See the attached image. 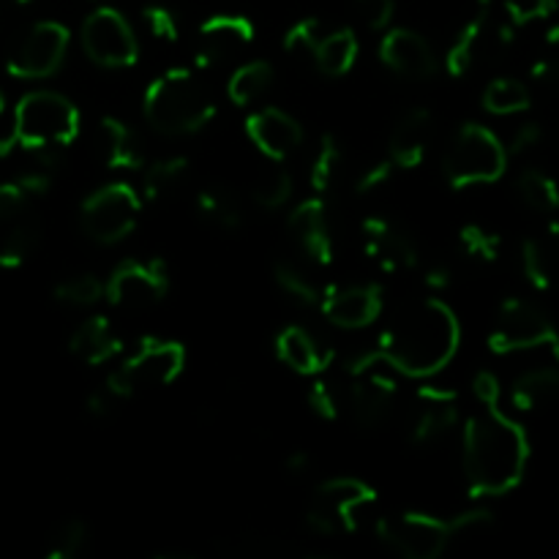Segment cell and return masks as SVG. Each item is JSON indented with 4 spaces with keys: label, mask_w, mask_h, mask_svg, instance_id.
<instances>
[{
    "label": "cell",
    "mask_w": 559,
    "mask_h": 559,
    "mask_svg": "<svg viewBox=\"0 0 559 559\" xmlns=\"http://www.w3.org/2000/svg\"><path fill=\"white\" fill-rule=\"evenodd\" d=\"M38 243L33 197L16 183H0V267H16Z\"/></svg>",
    "instance_id": "9a60e30c"
},
{
    "label": "cell",
    "mask_w": 559,
    "mask_h": 559,
    "mask_svg": "<svg viewBox=\"0 0 559 559\" xmlns=\"http://www.w3.org/2000/svg\"><path fill=\"white\" fill-rule=\"evenodd\" d=\"M459 424L456 391L442 385H424L415 393L409 413V440L415 445H435Z\"/></svg>",
    "instance_id": "44dd1931"
},
{
    "label": "cell",
    "mask_w": 559,
    "mask_h": 559,
    "mask_svg": "<svg viewBox=\"0 0 559 559\" xmlns=\"http://www.w3.org/2000/svg\"><path fill=\"white\" fill-rule=\"evenodd\" d=\"M358 52H360L358 36L344 27V31L322 33L311 60H314V66L325 76H344L349 69H353L355 60H358Z\"/></svg>",
    "instance_id": "d6a6232c"
},
{
    "label": "cell",
    "mask_w": 559,
    "mask_h": 559,
    "mask_svg": "<svg viewBox=\"0 0 559 559\" xmlns=\"http://www.w3.org/2000/svg\"><path fill=\"white\" fill-rule=\"evenodd\" d=\"M424 282H426V287H429V289H437V293H440V289H448V287H451L453 278H451V271H448V267L435 265V267H431L429 273H426Z\"/></svg>",
    "instance_id": "db71d44e"
},
{
    "label": "cell",
    "mask_w": 559,
    "mask_h": 559,
    "mask_svg": "<svg viewBox=\"0 0 559 559\" xmlns=\"http://www.w3.org/2000/svg\"><path fill=\"white\" fill-rule=\"evenodd\" d=\"M3 109H5V102H3V93H0V115H3Z\"/></svg>",
    "instance_id": "91938a15"
},
{
    "label": "cell",
    "mask_w": 559,
    "mask_h": 559,
    "mask_svg": "<svg viewBox=\"0 0 559 559\" xmlns=\"http://www.w3.org/2000/svg\"><path fill=\"white\" fill-rule=\"evenodd\" d=\"M459 344L462 325L456 311L445 300L424 298L393 317L371 349V358L404 377L429 380L456 358Z\"/></svg>",
    "instance_id": "6da1fadb"
},
{
    "label": "cell",
    "mask_w": 559,
    "mask_h": 559,
    "mask_svg": "<svg viewBox=\"0 0 559 559\" xmlns=\"http://www.w3.org/2000/svg\"><path fill=\"white\" fill-rule=\"evenodd\" d=\"M257 205L262 211H276V207H284L293 197V175L284 167H271L267 173H262L257 178L254 191H251Z\"/></svg>",
    "instance_id": "b9f144b4"
},
{
    "label": "cell",
    "mask_w": 559,
    "mask_h": 559,
    "mask_svg": "<svg viewBox=\"0 0 559 559\" xmlns=\"http://www.w3.org/2000/svg\"><path fill=\"white\" fill-rule=\"evenodd\" d=\"M80 41L87 58L104 69H126L140 58V41L134 27L112 5H98L85 16L80 27Z\"/></svg>",
    "instance_id": "30bf717a"
},
{
    "label": "cell",
    "mask_w": 559,
    "mask_h": 559,
    "mask_svg": "<svg viewBox=\"0 0 559 559\" xmlns=\"http://www.w3.org/2000/svg\"><path fill=\"white\" fill-rule=\"evenodd\" d=\"M473 393L484 407H500V396H502L500 377L491 374V371H478L473 380Z\"/></svg>",
    "instance_id": "816d5d0a"
},
{
    "label": "cell",
    "mask_w": 559,
    "mask_h": 559,
    "mask_svg": "<svg viewBox=\"0 0 559 559\" xmlns=\"http://www.w3.org/2000/svg\"><path fill=\"white\" fill-rule=\"evenodd\" d=\"M557 336V325L533 300L508 298L497 311L495 328L489 333V347L497 355L522 353V349L549 347Z\"/></svg>",
    "instance_id": "8fae6325"
},
{
    "label": "cell",
    "mask_w": 559,
    "mask_h": 559,
    "mask_svg": "<svg viewBox=\"0 0 559 559\" xmlns=\"http://www.w3.org/2000/svg\"><path fill=\"white\" fill-rule=\"evenodd\" d=\"M530 102L533 98H530L527 85L513 80V76H497L484 91V109L489 115H500V118L524 112V109H530Z\"/></svg>",
    "instance_id": "74e56055"
},
{
    "label": "cell",
    "mask_w": 559,
    "mask_h": 559,
    "mask_svg": "<svg viewBox=\"0 0 559 559\" xmlns=\"http://www.w3.org/2000/svg\"><path fill=\"white\" fill-rule=\"evenodd\" d=\"M508 147L500 136L480 123L459 126L442 153V173L453 189L495 183L506 175Z\"/></svg>",
    "instance_id": "5b68a950"
},
{
    "label": "cell",
    "mask_w": 559,
    "mask_h": 559,
    "mask_svg": "<svg viewBox=\"0 0 559 559\" xmlns=\"http://www.w3.org/2000/svg\"><path fill=\"white\" fill-rule=\"evenodd\" d=\"M549 347H551V353H555V358H557V364H559V328H557V336H555V342H551Z\"/></svg>",
    "instance_id": "6f0895ef"
},
{
    "label": "cell",
    "mask_w": 559,
    "mask_h": 559,
    "mask_svg": "<svg viewBox=\"0 0 559 559\" xmlns=\"http://www.w3.org/2000/svg\"><path fill=\"white\" fill-rule=\"evenodd\" d=\"M516 194L535 213L551 216L559 211V183L544 169H524L516 180Z\"/></svg>",
    "instance_id": "8d00e7d4"
},
{
    "label": "cell",
    "mask_w": 559,
    "mask_h": 559,
    "mask_svg": "<svg viewBox=\"0 0 559 559\" xmlns=\"http://www.w3.org/2000/svg\"><path fill=\"white\" fill-rule=\"evenodd\" d=\"M435 136V115L426 107L407 109L388 136V158L396 169H415L424 164Z\"/></svg>",
    "instance_id": "cb8c5ba5"
},
{
    "label": "cell",
    "mask_w": 559,
    "mask_h": 559,
    "mask_svg": "<svg viewBox=\"0 0 559 559\" xmlns=\"http://www.w3.org/2000/svg\"><path fill=\"white\" fill-rule=\"evenodd\" d=\"M69 349L85 366L109 364L120 353V338L107 317H87L74 328L69 338Z\"/></svg>",
    "instance_id": "83f0119b"
},
{
    "label": "cell",
    "mask_w": 559,
    "mask_h": 559,
    "mask_svg": "<svg viewBox=\"0 0 559 559\" xmlns=\"http://www.w3.org/2000/svg\"><path fill=\"white\" fill-rule=\"evenodd\" d=\"M91 530L82 519H63L47 540V559H76L85 555Z\"/></svg>",
    "instance_id": "f35d334b"
},
{
    "label": "cell",
    "mask_w": 559,
    "mask_h": 559,
    "mask_svg": "<svg viewBox=\"0 0 559 559\" xmlns=\"http://www.w3.org/2000/svg\"><path fill=\"white\" fill-rule=\"evenodd\" d=\"M16 5H31V3H36V0H14Z\"/></svg>",
    "instance_id": "680465c9"
},
{
    "label": "cell",
    "mask_w": 559,
    "mask_h": 559,
    "mask_svg": "<svg viewBox=\"0 0 559 559\" xmlns=\"http://www.w3.org/2000/svg\"><path fill=\"white\" fill-rule=\"evenodd\" d=\"M309 456H306V451H295L293 456L287 459V473L289 475H306L309 473Z\"/></svg>",
    "instance_id": "11a10c76"
},
{
    "label": "cell",
    "mask_w": 559,
    "mask_h": 559,
    "mask_svg": "<svg viewBox=\"0 0 559 559\" xmlns=\"http://www.w3.org/2000/svg\"><path fill=\"white\" fill-rule=\"evenodd\" d=\"M216 115V98L191 69H169L145 91V118L158 134L189 136Z\"/></svg>",
    "instance_id": "3957f363"
},
{
    "label": "cell",
    "mask_w": 559,
    "mask_h": 559,
    "mask_svg": "<svg viewBox=\"0 0 559 559\" xmlns=\"http://www.w3.org/2000/svg\"><path fill=\"white\" fill-rule=\"evenodd\" d=\"M169 293V273L162 260H126L104 284V298L123 311H145Z\"/></svg>",
    "instance_id": "5bb4252c"
},
{
    "label": "cell",
    "mask_w": 559,
    "mask_h": 559,
    "mask_svg": "<svg viewBox=\"0 0 559 559\" xmlns=\"http://www.w3.org/2000/svg\"><path fill=\"white\" fill-rule=\"evenodd\" d=\"M374 366L377 358H371V353L349 364V371L355 377L353 388H349V409L364 429H377L385 424L399 399L396 380L377 371Z\"/></svg>",
    "instance_id": "2e32d148"
},
{
    "label": "cell",
    "mask_w": 559,
    "mask_h": 559,
    "mask_svg": "<svg viewBox=\"0 0 559 559\" xmlns=\"http://www.w3.org/2000/svg\"><path fill=\"white\" fill-rule=\"evenodd\" d=\"M459 249L475 265H495L500 260L502 240L500 235L491 233V229H484L480 224H467L459 233Z\"/></svg>",
    "instance_id": "ab89813d"
},
{
    "label": "cell",
    "mask_w": 559,
    "mask_h": 559,
    "mask_svg": "<svg viewBox=\"0 0 559 559\" xmlns=\"http://www.w3.org/2000/svg\"><path fill=\"white\" fill-rule=\"evenodd\" d=\"M322 38V22L317 16H306V20H298L284 36V52L293 55L298 60H311L317 44Z\"/></svg>",
    "instance_id": "7bdbcfd3"
},
{
    "label": "cell",
    "mask_w": 559,
    "mask_h": 559,
    "mask_svg": "<svg viewBox=\"0 0 559 559\" xmlns=\"http://www.w3.org/2000/svg\"><path fill=\"white\" fill-rule=\"evenodd\" d=\"M557 0H506V22L513 27L533 25V22L549 20L557 11Z\"/></svg>",
    "instance_id": "f6af8a7d"
},
{
    "label": "cell",
    "mask_w": 559,
    "mask_h": 559,
    "mask_svg": "<svg viewBox=\"0 0 559 559\" xmlns=\"http://www.w3.org/2000/svg\"><path fill=\"white\" fill-rule=\"evenodd\" d=\"M513 31L516 27L508 25V22L495 20V9H491V0H478L473 16L467 20V25L459 31L456 41L451 44L445 55V69L453 76H467L486 55H491L497 49L513 41Z\"/></svg>",
    "instance_id": "4fadbf2b"
},
{
    "label": "cell",
    "mask_w": 559,
    "mask_h": 559,
    "mask_svg": "<svg viewBox=\"0 0 559 559\" xmlns=\"http://www.w3.org/2000/svg\"><path fill=\"white\" fill-rule=\"evenodd\" d=\"M364 249L382 273H407L418 265V243L407 229L388 216L366 218Z\"/></svg>",
    "instance_id": "d6986e66"
},
{
    "label": "cell",
    "mask_w": 559,
    "mask_h": 559,
    "mask_svg": "<svg viewBox=\"0 0 559 559\" xmlns=\"http://www.w3.org/2000/svg\"><path fill=\"white\" fill-rule=\"evenodd\" d=\"M189 158L186 156H164L158 162L145 164L142 175V200L164 202L178 194L183 183L189 180Z\"/></svg>",
    "instance_id": "1f68e13d"
},
{
    "label": "cell",
    "mask_w": 559,
    "mask_h": 559,
    "mask_svg": "<svg viewBox=\"0 0 559 559\" xmlns=\"http://www.w3.org/2000/svg\"><path fill=\"white\" fill-rule=\"evenodd\" d=\"M80 134V112L66 96L55 91H31L20 98L14 109V126L5 140H0V156L22 147H63Z\"/></svg>",
    "instance_id": "277c9868"
},
{
    "label": "cell",
    "mask_w": 559,
    "mask_h": 559,
    "mask_svg": "<svg viewBox=\"0 0 559 559\" xmlns=\"http://www.w3.org/2000/svg\"><path fill=\"white\" fill-rule=\"evenodd\" d=\"M522 265L533 287L544 293L559 289V222H551L538 235L524 240Z\"/></svg>",
    "instance_id": "484cf974"
},
{
    "label": "cell",
    "mask_w": 559,
    "mask_h": 559,
    "mask_svg": "<svg viewBox=\"0 0 559 559\" xmlns=\"http://www.w3.org/2000/svg\"><path fill=\"white\" fill-rule=\"evenodd\" d=\"M142 213V197L126 183H109L85 197L80 207L87 238L102 246L120 243L134 233Z\"/></svg>",
    "instance_id": "ba28073f"
},
{
    "label": "cell",
    "mask_w": 559,
    "mask_h": 559,
    "mask_svg": "<svg viewBox=\"0 0 559 559\" xmlns=\"http://www.w3.org/2000/svg\"><path fill=\"white\" fill-rule=\"evenodd\" d=\"M98 136H102V156L109 169H142L147 164L145 142H142L140 131L131 123L120 118H104L98 126Z\"/></svg>",
    "instance_id": "4316f807"
},
{
    "label": "cell",
    "mask_w": 559,
    "mask_h": 559,
    "mask_svg": "<svg viewBox=\"0 0 559 559\" xmlns=\"http://www.w3.org/2000/svg\"><path fill=\"white\" fill-rule=\"evenodd\" d=\"M306 402H309L311 413L322 420H336L338 418V396L328 382L317 380L311 382L309 393H306Z\"/></svg>",
    "instance_id": "c3c4849f"
},
{
    "label": "cell",
    "mask_w": 559,
    "mask_h": 559,
    "mask_svg": "<svg viewBox=\"0 0 559 559\" xmlns=\"http://www.w3.org/2000/svg\"><path fill=\"white\" fill-rule=\"evenodd\" d=\"M530 462V440L522 426L500 413H484L467 420L462 437V464L473 497H502L516 489Z\"/></svg>",
    "instance_id": "7a4b0ae2"
},
{
    "label": "cell",
    "mask_w": 559,
    "mask_h": 559,
    "mask_svg": "<svg viewBox=\"0 0 559 559\" xmlns=\"http://www.w3.org/2000/svg\"><path fill=\"white\" fill-rule=\"evenodd\" d=\"M104 298V282L93 273H76V276L63 278L55 284V300L63 306H74V309H85V306H96Z\"/></svg>",
    "instance_id": "60d3db41"
},
{
    "label": "cell",
    "mask_w": 559,
    "mask_h": 559,
    "mask_svg": "<svg viewBox=\"0 0 559 559\" xmlns=\"http://www.w3.org/2000/svg\"><path fill=\"white\" fill-rule=\"evenodd\" d=\"M377 502L374 489L358 478H328L311 495L306 508V527L320 538L355 533L360 513Z\"/></svg>",
    "instance_id": "52a82bcc"
},
{
    "label": "cell",
    "mask_w": 559,
    "mask_h": 559,
    "mask_svg": "<svg viewBox=\"0 0 559 559\" xmlns=\"http://www.w3.org/2000/svg\"><path fill=\"white\" fill-rule=\"evenodd\" d=\"M344 164V147L333 134H325L320 140V147L314 153V162L309 169V186L317 197H325L336 189L338 178H342Z\"/></svg>",
    "instance_id": "d590c367"
},
{
    "label": "cell",
    "mask_w": 559,
    "mask_h": 559,
    "mask_svg": "<svg viewBox=\"0 0 559 559\" xmlns=\"http://www.w3.org/2000/svg\"><path fill=\"white\" fill-rule=\"evenodd\" d=\"M197 216L211 227L233 233L243 224V202H240L238 191H233L224 183H211L205 189L197 191L194 197Z\"/></svg>",
    "instance_id": "f1b7e54d"
},
{
    "label": "cell",
    "mask_w": 559,
    "mask_h": 559,
    "mask_svg": "<svg viewBox=\"0 0 559 559\" xmlns=\"http://www.w3.org/2000/svg\"><path fill=\"white\" fill-rule=\"evenodd\" d=\"M273 85V66L267 60H249L238 66L227 82V96L235 107H249Z\"/></svg>",
    "instance_id": "e575fe53"
},
{
    "label": "cell",
    "mask_w": 559,
    "mask_h": 559,
    "mask_svg": "<svg viewBox=\"0 0 559 559\" xmlns=\"http://www.w3.org/2000/svg\"><path fill=\"white\" fill-rule=\"evenodd\" d=\"M393 173H396V167L391 164V158L374 162L371 167H366L364 173H360L358 183H355V191H358V194H371V191L382 189V186L393 178Z\"/></svg>",
    "instance_id": "681fc988"
},
{
    "label": "cell",
    "mask_w": 559,
    "mask_h": 559,
    "mask_svg": "<svg viewBox=\"0 0 559 559\" xmlns=\"http://www.w3.org/2000/svg\"><path fill=\"white\" fill-rule=\"evenodd\" d=\"M246 136L271 162L295 156L304 145V129L289 112L278 107H262L246 118Z\"/></svg>",
    "instance_id": "7402d4cb"
},
{
    "label": "cell",
    "mask_w": 559,
    "mask_h": 559,
    "mask_svg": "<svg viewBox=\"0 0 559 559\" xmlns=\"http://www.w3.org/2000/svg\"><path fill=\"white\" fill-rule=\"evenodd\" d=\"M115 404H118V399H115L112 393L107 391V385H104L102 391H93L91 396H87V415H93V418H109V415L115 413Z\"/></svg>",
    "instance_id": "f5cc1de1"
},
{
    "label": "cell",
    "mask_w": 559,
    "mask_h": 559,
    "mask_svg": "<svg viewBox=\"0 0 559 559\" xmlns=\"http://www.w3.org/2000/svg\"><path fill=\"white\" fill-rule=\"evenodd\" d=\"M254 41V25L243 14H218L211 16L197 31V66L200 69H216L238 58L249 44Z\"/></svg>",
    "instance_id": "e0dca14e"
},
{
    "label": "cell",
    "mask_w": 559,
    "mask_h": 559,
    "mask_svg": "<svg viewBox=\"0 0 559 559\" xmlns=\"http://www.w3.org/2000/svg\"><path fill=\"white\" fill-rule=\"evenodd\" d=\"M276 355L287 369L304 377L322 374L333 364V349L300 325H287L278 333Z\"/></svg>",
    "instance_id": "d4e9b609"
},
{
    "label": "cell",
    "mask_w": 559,
    "mask_h": 559,
    "mask_svg": "<svg viewBox=\"0 0 559 559\" xmlns=\"http://www.w3.org/2000/svg\"><path fill=\"white\" fill-rule=\"evenodd\" d=\"M320 311L328 322L344 328V331H360L382 314V289L371 282L325 287Z\"/></svg>",
    "instance_id": "ffe728a7"
},
{
    "label": "cell",
    "mask_w": 559,
    "mask_h": 559,
    "mask_svg": "<svg viewBox=\"0 0 559 559\" xmlns=\"http://www.w3.org/2000/svg\"><path fill=\"white\" fill-rule=\"evenodd\" d=\"M186 347L169 338H145L112 374L107 377V391L118 402L140 393L167 388L183 374Z\"/></svg>",
    "instance_id": "8992f818"
},
{
    "label": "cell",
    "mask_w": 559,
    "mask_h": 559,
    "mask_svg": "<svg viewBox=\"0 0 559 559\" xmlns=\"http://www.w3.org/2000/svg\"><path fill=\"white\" fill-rule=\"evenodd\" d=\"M380 60L404 80H426L437 71V55L420 33L393 27L380 41Z\"/></svg>",
    "instance_id": "603a6c76"
},
{
    "label": "cell",
    "mask_w": 559,
    "mask_h": 559,
    "mask_svg": "<svg viewBox=\"0 0 559 559\" xmlns=\"http://www.w3.org/2000/svg\"><path fill=\"white\" fill-rule=\"evenodd\" d=\"M60 175V162L55 156V147H31L25 151V158L20 162V169L14 175V183L25 189L27 194H47Z\"/></svg>",
    "instance_id": "836d02e7"
},
{
    "label": "cell",
    "mask_w": 559,
    "mask_h": 559,
    "mask_svg": "<svg viewBox=\"0 0 559 559\" xmlns=\"http://www.w3.org/2000/svg\"><path fill=\"white\" fill-rule=\"evenodd\" d=\"M355 14L369 31H385L393 20L396 3L393 0H353Z\"/></svg>",
    "instance_id": "7dc6e473"
},
{
    "label": "cell",
    "mask_w": 559,
    "mask_h": 559,
    "mask_svg": "<svg viewBox=\"0 0 559 559\" xmlns=\"http://www.w3.org/2000/svg\"><path fill=\"white\" fill-rule=\"evenodd\" d=\"M314 271L317 267L306 262L304 257H298V260H278L276 267H273V278H276L278 289L289 300L309 309V306H320L322 293H325Z\"/></svg>",
    "instance_id": "f546056e"
},
{
    "label": "cell",
    "mask_w": 559,
    "mask_h": 559,
    "mask_svg": "<svg viewBox=\"0 0 559 559\" xmlns=\"http://www.w3.org/2000/svg\"><path fill=\"white\" fill-rule=\"evenodd\" d=\"M559 399V369L555 366H540V369L524 371L516 377L511 388V404L519 413H535L540 407H549Z\"/></svg>",
    "instance_id": "4dcf8cb0"
},
{
    "label": "cell",
    "mask_w": 559,
    "mask_h": 559,
    "mask_svg": "<svg viewBox=\"0 0 559 559\" xmlns=\"http://www.w3.org/2000/svg\"><path fill=\"white\" fill-rule=\"evenodd\" d=\"M93 3H98V5H104V3H109V0H93Z\"/></svg>",
    "instance_id": "94428289"
},
{
    "label": "cell",
    "mask_w": 559,
    "mask_h": 559,
    "mask_svg": "<svg viewBox=\"0 0 559 559\" xmlns=\"http://www.w3.org/2000/svg\"><path fill=\"white\" fill-rule=\"evenodd\" d=\"M533 76L544 85L557 87L559 91V25L546 33L544 44H540L538 55L533 63Z\"/></svg>",
    "instance_id": "ee69618b"
},
{
    "label": "cell",
    "mask_w": 559,
    "mask_h": 559,
    "mask_svg": "<svg viewBox=\"0 0 559 559\" xmlns=\"http://www.w3.org/2000/svg\"><path fill=\"white\" fill-rule=\"evenodd\" d=\"M287 233L298 257L314 267H328L333 262V233L322 197H309L295 205L287 216Z\"/></svg>",
    "instance_id": "ac0fdd59"
},
{
    "label": "cell",
    "mask_w": 559,
    "mask_h": 559,
    "mask_svg": "<svg viewBox=\"0 0 559 559\" xmlns=\"http://www.w3.org/2000/svg\"><path fill=\"white\" fill-rule=\"evenodd\" d=\"M153 559H194V555H189V551H180V549H164V551H158Z\"/></svg>",
    "instance_id": "9f6ffc18"
},
{
    "label": "cell",
    "mask_w": 559,
    "mask_h": 559,
    "mask_svg": "<svg viewBox=\"0 0 559 559\" xmlns=\"http://www.w3.org/2000/svg\"><path fill=\"white\" fill-rule=\"evenodd\" d=\"M142 20H145L147 33L158 41H178L180 38V22L169 5L164 3H151L142 11Z\"/></svg>",
    "instance_id": "bcb514c9"
},
{
    "label": "cell",
    "mask_w": 559,
    "mask_h": 559,
    "mask_svg": "<svg viewBox=\"0 0 559 559\" xmlns=\"http://www.w3.org/2000/svg\"><path fill=\"white\" fill-rule=\"evenodd\" d=\"M377 535L388 549L404 559H437L456 540L453 519H435L426 513H396L377 522Z\"/></svg>",
    "instance_id": "9c48e42d"
},
{
    "label": "cell",
    "mask_w": 559,
    "mask_h": 559,
    "mask_svg": "<svg viewBox=\"0 0 559 559\" xmlns=\"http://www.w3.org/2000/svg\"><path fill=\"white\" fill-rule=\"evenodd\" d=\"M544 142V129H540V123H535V120H527V123L519 126L516 131H513L511 142H508V156H522V153H530L535 151V147Z\"/></svg>",
    "instance_id": "f907efd6"
},
{
    "label": "cell",
    "mask_w": 559,
    "mask_h": 559,
    "mask_svg": "<svg viewBox=\"0 0 559 559\" xmlns=\"http://www.w3.org/2000/svg\"><path fill=\"white\" fill-rule=\"evenodd\" d=\"M71 33L60 22H36L5 58V71L14 80H47L63 66Z\"/></svg>",
    "instance_id": "7c38bea8"
}]
</instances>
